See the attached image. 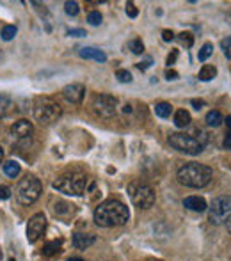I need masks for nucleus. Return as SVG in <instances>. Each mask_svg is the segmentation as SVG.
Here are the masks:
<instances>
[{"label": "nucleus", "instance_id": "ddd939ff", "mask_svg": "<svg viewBox=\"0 0 231 261\" xmlns=\"http://www.w3.org/2000/svg\"><path fill=\"white\" fill-rule=\"evenodd\" d=\"M94 242H96V237L91 233H75L73 234V245H75V249H80V251L89 249Z\"/></svg>", "mask_w": 231, "mask_h": 261}, {"label": "nucleus", "instance_id": "393cba45", "mask_svg": "<svg viewBox=\"0 0 231 261\" xmlns=\"http://www.w3.org/2000/svg\"><path fill=\"white\" fill-rule=\"evenodd\" d=\"M128 48L134 54H142L144 52V43H142L141 39H132V41L128 43Z\"/></svg>", "mask_w": 231, "mask_h": 261}, {"label": "nucleus", "instance_id": "f704fd0d", "mask_svg": "<svg viewBox=\"0 0 231 261\" xmlns=\"http://www.w3.org/2000/svg\"><path fill=\"white\" fill-rule=\"evenodd\" d=\"M139 69H148L151 66V59H146V62H139Z\"/></svg>", "mask_w": 231, "mask_h": 261}, {"label": "nucleus", "instance_id": "b1692460", "mask_svg": "<svg viewBox=\"0 0 231 261\" xmlns=\"http://www.w3.org/2000/svg\"><path fill=\"white\" fill-rule=\"evenodd\" d=\"M212 54H214V45H212V43H204L203 48H201L199 54H197V59H199V61H207Z\"/></svg>", "mask_w": 231, "mask_h": 261}, {"label": "nucleus", "instance_id": "1a4fd4ad", "mask_svg": "<svg viewBox=\"0 0 231 261\" xmlns=\"http://www.w3.org/2000/svg\"><path fill=\"white\" fill-rule=\"evenodd\" d=\"M93 109L100 117H112L117 110V100L111 94H100L94 98Z\"/></svg>", "mask_w": 231, "mask_h": 261}, {"label": "nucleus", "instance_id": "39448f33", "mask_svg": "<svg viewBox=\"0 0 231 261\" xmlns=\"http://www.w3.org/2000/svg\"><path fill=\"white\" fill-rule=\"evenodd\" d=\"M128 196H130L132 203L137 208L148 210L155 204V192L148 183L142 181H132L128 185Z\"/></svg>", "mask_w": 231, "mask_h": 261}, {"label": "nucleus", "instance_id": "20e7f679", "mask_svg": "<svg viewBox=\"0 0 231 261\" xmlns=\"http://www.w3.org/2000/svg\"><path fill=\"white\" fill-rule=\"evenodd\" d=\"M43 192V185L36 176H27L23 178L16 187V199L20 201V204L23 206H31L39 199Z\"/></svg>", "mask_w": 231, "mask_h": 261}, {"label": "nucleus", "instance_id": "4c0bfd02", "mask_svg": "<svg viewBox=\"0 0 231 261\" xmlns=\"http://www.w3.org/2000/svg\"><path fill=\"white\" fill-rule=\"evenodd\" d=\"M224 148L231 149V132H229L228 135H226V139H224Z\"/></svg>", "mask_w": 231, "mask_h": 261}, {"label": "nucleus", "instance_id": "5701e85b", "mask_svg": "<svg viewBox=\"0 0 231 261\" xmlns=\"http://www.w3.org/2000/svg\"><path fill=\"white\" fill-rule=\"evenodd\" d=\"M16 32H18V29L14 27V25H6V27L2 29V32H0V36H2L4 41H11V39L16 36Z\"/></svg>", "mask_w": 231, "mask_h": 261}, {"label": "nucleus", "instance_id": "0eeeda50", "mask_svg": "<svg viewBox=\"0 0 231 261\" xmlns=\"http://www.w3.org/2000/svg\"><path fill=\"white\" fill-rule=\"evenodd\" d=\"M208 220L214 226L226 224V220L231 217V196H219L214 199V203L207 208Z\"/></svg>", "mask_w": 231, "mask_h": 261}, {"label": "nucleus", "instance_id": "a878e982", "mask_svg": "<svg viewBox=\"0 0 231 261\" xmlns=\"http://www.w3.org/2000/svg\"><path fill=\"white\" fill-rule=\"evenodd\" d=\"M178 39H179V43H182L183 46H187V48H190V46L194 45V38H192V34H190V32H182V34L178 36Z\"/></svg>", "mask_w": 231, "mask_h": 261}, {"label": "nucleus", "instance_id": "bb28decb", "mask_svg": "<svg viewBox=\"0 0 231 261\" xmlns=\"http://www.w3.org/2000/svg\"><path fill=\"white\" fill-rule=\"evenodd\" d=\"M64 11L69 14V16H76V14H79V11H80V7H79V4H76V2H66L64 4Z\"/></svg>", "mask_w": 231, "mask_h": 261}, {"label": "nucleus", "instance_id": "37998d69", "mask_svg": "<svg viewBox=\"0 0 231 261\" xmlns=\"http://www.w3.org/2000/svg\"><path fill=\"white\" fill-rule=\"evenodd\" d=\"M9 261H16V259H14V258H11V259H9Z\"/></svg>", "mask_w": 231, "mask_h": 261}, {"label": "nucleus", "instance_id": "e433bc0d", "mask_svg": "<svg viewBox=\"0 0 231 261\" xmlns=\"http://www.w3.org/2000/svg\"><path fill=\"white\" fill-rule=\"evenodd\" d=\"M192 105H194V109L199 110V109H203V107H204V101L203 100H192Z\"/></svg>", "mask_w": 231, "mask_h": 261}, {"label": "nucleus", "instance_id": "4be33fe9", "mask_svg": "<svg viewBox=\"0 0 231 261\" xmlns=\"http://www.w3.org/2000/svg\"><path fill=\"white\" fill-rule=\"evenodd\" d=\"M171 112H173V107H171V103H167V101L157 103V107H155V114L159 117H169Z\"/></svg>", "mask_w": 231, "mask_h": 261}, {"label": "nucleus", "instance_id": "c85d7f7f", "mask_svg": "<svg viewBox=\"0 0 231 261\" xmlns=\"http://www.w3.org/2000/svg\"><path fill=\"white\" fill-rule=\"evenodd\" d=\"M116 76L119 79V82H132V73L126 71V69H119V71L116 73Z\"/></svg>", "mask_w": 231, "mask_h": 261}, {"label": "nucleus", "instance_id": "aec40b11", "mask_svg": "<svg viewBox=\"0 0 231 261\" xmlns=\"http://www.w3.org/2000/svg\"><path fill=\"white\" fill-rule=\"evenodd\" d=\"M13 110V100L7 94H0V117H6Z\"/></svg>", "mask_w": 231, "mask_h": 261}, {"label": "nucleus", "instance_id": "9b49d317", "mask_svg": "<svg viewBox=\"0 0 231 261\" xmlns=\"http://www.w3.org/2000/svg\"><path fill=\"white\" fill-rule=\"evenodd\" d=\"M62 94H64V98L69 101V103H82L84 96H86V86H82V84H69V86H66L64 89H62Z\"/></svg>", "mask_w": 231, "mask_h": 261}, {"label": "nucleus", "instance_id": "f8f14e48", "mask_svg": "<svg viewBox=\"0 0 231 261\" xmlns=\"http://www.w3.org/2000/svg\"><path fill=\"white\" fill-rule=\"evenodd\" d=\"M32 132H34V126L29 119H20L11 126V134L13 137H18V139H25V137H31Z\"/></svg>", "mask_w": 231, "mask_h": 261}, {"label": "nucleus", "instance_id": "2eb2a0df", "mask_svg": "<svg viewBox=\"0 0 231 261\" xmlns=\"http://www.w3.org/2000/svg\"><path fill=\"white\" fill-rule=\"evenodd\" d=\"M79 54H80V57H82V59H93V61H98V62L107 61V55L101 52V50L93 48V46H86V48H82Z\"/></svg>", "mask_w": 231, "mask_h": 261}, {"label": "nucleus", "instance_id": "412c9836", "mask_svg": "<svg viewBox=\"0 0 231 261\" xmlns=\"http://www.w3.org/2000/svg\"><path fill=\"white\" fill-rule=\"evenodd\" d=\"M61 240H54V242H48V244L43 247V256H56L57 252H61Z\"/></svg>", "mask_w": 231, "mask_h": 261}, {"label": "nucleus", "instance_id": "f257e3e1", "mask_svg": "<svg viewBox=\"0 0 231 261\" xmlns=\"http://www.w3.org/2000/svg\"><path fill=\"white\" fill-rule=\"evenodd\" d=\"M130 219L128 206H124L121 201L111 199L101 203L100 206L94 210V222L100 227H116L123 226Z\"/></svg>", "mask_w": 231, "mask_h": 261}, {"label": "nucleus", "instance_id": "dca6fc26", "mask_svg": "<svg viewBox=\"0 0 231 261\" xmlns=\"http://www.w3.org/2000/svg\"><path fill=\"white\" fill-rule=\"evenodd\" d=\"M215 75H217V68L212 64H204L203 68L199 69V75H197V79L203 80V82H210V80L215 79Z\"/></svg>", "mask_w": 231, "mask_h": 261}, {"label": "nucleus", "instance_id": "58836bf2", "mask_svg": "<svg viewBox=\"0 0 231 261\" xmlns=\"http://www.w3.org/2000/svg\"><path fill=\"white\" fill-rule=\"evenodd\" d=\"M224 121H226V126H228V130L231 132V116H228V117H224Z\"/></svg>", "mask_w": 231, "mask_h": 261}, {"label": "nucleus", "instance_id": "ea45409f", "mask_svg": "<svg viewBox=\"0 0 231 261\" xmlns=\"http://www.w3.org/2000/svg\"><path fill=\"white\" fill-rule=\"evenodd\" d=\"M226 226H228V231H229V233H231V217H229L228 220H226Z\"/></svg>", "mask_w": 231, "mask_h": 261}, {"label": "nucleus", "instance_id": "7c9ffc66", "mask_svg": "<svg viewBox=\"0 0 231 261\" xmlns=\"http://www.w3.org/2000/svg\"><path fill=\"white\" fill-rule=\"evenodd\" d=\"M9 197H11V190H9V187L0 185V199L6 201V199H9Z\"/></svg>", "mask_w": 231, "mask_h": 261}, {"label": "nucleus", "instance_id": "a211bd4d", "mask_svg": "<svg viewBox=\"0 0 231 261\" xmlns=\"http://www.w3.org/2000/svg\"><path fill=\"white\" fill-rule=\"evenodd\" d=\"M174 124L178 128H185V126H189L190 124V114L187 112L185 109H179V110H176V114H174Z\"/></svg>", "mask_w": 231, "mask_h": 261}, {"label": "nucleus", "instance_id": "c9c22d12", "mask_svg": "<svg viewBox=\"0 0 231 261\" xmlns=\"http://www.w3.org/2000/svg\"><path fill=\"white\" fill-rule=\"evenodd\" d=\"M176 57H178V52H176V50H173V54L169 55V57H167V64H174V61H176Z\"/></svg>", "mask_w": 231, "mask_h": 261}, {"label": "nucleus", "instance_id": "c756f323", "mask_svg": "<svg viewBox=\"0 0 231 261\" xmlns=\"http://www.w3.org/2000/svg\"><path fill=\"white\" fill-rule=\"evenodd\" d=\"M126 14L130 18H135L139 14V11H137V7H135V4L134 2H128L126 4Z\"/></svg>", "mask_w": 231, "mask_h": 261}, {"label": "nucleus", "instance_id": "9d476101", "mask_svg": "<svg viewBox=\"0 0 231 261\" xmlns=\"http://www.w3.org/2000/svg\"><path fill=\"white\" fill-rule=\"evenodd\" d=\"M45 229H46L45 215H43V213H36V215H32L31 220H29V224H27V240L31 242V244L38 242L39 238L43 237Z\"/></svg>", "mask_w": 231, "mask_h": 261}, {"label": "nucleus", "instance_id": "7ed1b4c3", "mask_svg": "<svg viewBox=\"0 0 231 261\" xmlns=\"http://www.w3.org/2000/svg\"><path fill=\"white\" fill-rule=\"evenodd\" d=\"M87 185H89V176L80 171L66 172L54 181V189L68 194V196H82L87 190Z\"/></svg>", "mask_w": 231, "mask_h": 261}, {"label": "nucleus", "instance_id": "423d86ee", "mask_svg": "<svg viewBox=\"0 0 231 261\" xmlns=\"http://www.w3.org/2000/svg\"><path fill=\"white\" fill-rule=\"evenodd\" d=\"M62 116V109L61 105L56 103L50 98H39L36 101L34 107V117L36 121H39L41 124H52L54 121H57Z\"/></svg>", "mask_w": 231, "mask_h": 261}, {"label": "nucleus", "instance_id": "473e14b6", "mask_svg": "<svg viewBox=\"0 0 231 261\" xmlns=\"http://www.w3.org/2000/svg\"><path fill=\"white\" fill-rule=\"evenodd\" d=\"M162 39H164V41H173V39H174V32L173 31H164L162 32Z\"/></svg>", "mask_w": 231, "mask_h": 261}, {"label": "nucleus", "instance_id": "f03ea898", "mask_svg": "<svg viewBox=\"0 0 231 261\" xmlns=\"http://www.w3.org/2000/svg\"><path fill=\"white\" fill-rule=\"evenodd\" d=\"M212 176H214V172L208 165L190 162V164H185L178 169L176 178L182 185L190 187V189H201L212 181Z\"/></svg>", "mask_w": 231, "mask_h": 261}, {"label": "nucleus", "instance_id": "79ce46f5", "mask_svg": "<svg viewBox=\"0 0 231 261\" xmlns=\"http://www.w3.org/2000/svg\"><path fill=\"white\" fill-rule=\"evenodd\" d=\"M2 158H4V149L0 148V162H2Z\"/></svg>", "mask_w": 231, "mask_h": 261}, {"label": "nucleus", "instance_id": "72a5a7b5", "mask_svg": "<svg viewBox=\"0 0 231 261\" xmlns=\"http://www.w3.org/2000/svg\"><path fill=\"white\" fill-rule=\"evenodd\" d=\"M166 79L167 80H176V79H178V73H176L174 69H167V71H166Z\"/></svg>", "mask_w": 231, "mask_h": 261}, {"label": "nucleus", "instance_id": "a19ab883", "mask_svg": "<svg viewBox=\"0 0 231 261\" xmlns=\"http://www.w3.org/2000/svg\"><path fill=\"white\" fill-rule=\"evenodd\" d=\"M68 261H84L82 258H69Z\"/></svg>", "mask_w": 231, "mask_h": 261}, {"label": "nucleus", "instance_id": "2f4dec72", "mask_svg": "<svg viewBox=\"0 0 231 261\" xmlns=\"http://www.w3.org/2000/svg\"><path fill=\"white\" fill-rule=\"evenodd\" d=\"M68 36H73V38H82V36H87L84 29H69Z\"/></svg>", "mask_w": 231, "mask_h": 261}, {"label": "nucleus", "instance_id": "6e6552de", "mask_svg": "<svg viewBox=\"0 0 231 261\" xmlns=\"http://www.w3.org/2000/svg\"><path fill=\"white\" fill-rule=\"evenodd\" d=\"M169 144L174 149H178V151L187 153V155H199L203 151V144L196 137L187 134H179V132L169 135Z\"/></svg>", "mask_w": 231, "mask_h": 261}, {"label": "nucleus", "instance_id": "6ab92c4d", "mask_svg": "<svg viewBox=\"0 0 231 261\" xmlns=\"http://www.w3.org/2000/svg\"><path fill=\"white\" fill-rule=\"evenodd\" d=\"M20 172H21V167L16 160H9L4 164V174H6L7 178H16Z\"/></svg>", "mask_w": 231, "mask_h": 261}, {"label": "nucleus", "instance_id": "4468645a", "mask_svg": "<svg viewBox=\"0 0 231 261\" xmlns=\"http://www.w3.org/2000/svg\"><path fill=\"white\" fill-rule=\"evenodd\" d=\"M183 206L187 210H190V212H204V210L208 208L207 201L203 199V197L199 196H189L183 199Z\"/></svg>", "mask_w": 231, "mask_h": 261}, {"label": "nucleus", "instance_id": "cd10ccee", "mask_svg": "<svg viewBox=\"0 0 231 261\" xmlns=\"http://www.w3.org/2000/svg\"><path fill=\"white\" fill-rule=\"evenodd\" d=\"M101 20H104V18H101L100 11H93V13L87 14V21H89L91 25H100Z\"/></svg>", "mask_w": 231, "mask_h": 261}, {"label": "nucleus", "instance_id": "f3484780", "mask_svg": "<svg viewBox=\"0 0 231 261\" xmlns=\"http://www.w3.org/2000/svg\"><path fill=\"white\" fill-rule=\"evenodd\" d=\"M204 121H207L208 126L217 128V126H221V124L224 123V116H222L219 110H210V112L207 114V117H204Z\"/></svg>", "mask_w": 231, "mask_h": 261}]
</instances>
